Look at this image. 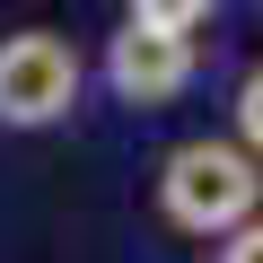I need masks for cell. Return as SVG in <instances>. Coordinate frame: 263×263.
<instances>
[{
  "instance_id": "1",
  "label": "cell",
  "mask_w": 263,
  "mask_h": 263,
  "mask_svg": "<svg viewBox=\"0 0 263 263\" xmlns=\"http://www.w3.org/2000/svg\"><path fill=\"white\" fill-rule=\"evenodd\" d=\"M211 27V9H193V0H141L123 27H114V44H105V79H114V97L123 105H167V97H184V79H193V62H202V35Z\"/></svg>"
},
{
  "instance_id": "2",
  "label": "cell",
  "mask_w": 263,
  "mask_h": 263,
  "mask_svg": "<svg viewBox=\"0 0 263 263\" xmlns=\"http://www.w3.org/2000/svg\"><path fill=\"white\" fill-rule=\"evenodd\" d=\"M158 202L193 237H237L246 219H263V167L237 141H184L158 176Z\"/></svg>"
},
{
  "instance_id": "5",
  "label": "cell",
  "mask_w": 263,
  "mask_h": 263,
  "mask_svg": "<svg viewBox=\"0 0 263 263\" xmlns=\"http://www.w3.org/2000/svg\"><path fill=\"white\" fill-rule=\"evenodd\" d=\"M219 263H263V219H246V228L219 246Z\"/></svg>"
},
{
  "instance_id": "3",
  "label": "cell",
  "mask_w": 263,
  "mask_h": 263,
  "mask_svg": "<svg viewBox=\"0 0 263 263\" xmlns=\"http://www.w3.org/2000/svg\"><path fill=\"white\" fill-rule=\"evenodd\" d=\"M70 105H79V53H70V35H53V27L0 35V123L44 132Z\"/></svg>"
},
{
  "instance_id": "4",
  "label": "cell",
  "mask_w": 263,
  "mask_h": 263,
  "mask_svg": "<svg viewBox=\"0 0 263 263\" xmlns=\"http://www.w3.org/2000/svg\"><path fill=\"white\" fill-rule=\"evenodd\" d=\"M237 132H246L237 149H246V158H263V62L237 79Z\"/></svg>"
}]
</instances>
